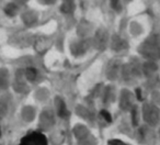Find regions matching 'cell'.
Instances as JSON below:
<instances>
[{"label": "cell", "instance_id": "6da1fadb", "mask_svg": "<svg viewBox=\"0 0 160 145\" xmlns=\"http://www.w3.org/2000/svg\"><path fill=\"white\" fill-rule=\"evenodd\" d=\"M140 55L148 60H155L160 58V38L157 35H152L146 39L138 47Z\"/></svg>", "mask_w": 160, "mask_h": 145}, {"label": "cell", "instance_id": "7a4b0ae2", "mask_svg": "<svg viewBox=\"0 0 160 145\" xmlns=\"http://www.w3.org/2000/svg\"><path fill=\"white\" fill-rule=\"evenodd\" d=\"M142 120L144 124L153 129H157L160 124V109L152 102H145L140 110Z\"/></svg>", "mask_w": 160, "mask_h": 145}, {"label": "cell", "instance_id": "3957f363", "mask_svg": "<svg viewBox=\"0 0 160 145\" xmlns=\"http://www.w3.org/2000/svg\"><path fill=\"white\" fill-rule=\"evenodd\" d=\"M56 127V113L52 110L44 109L38 116V130L44 134H47Z\"/></svg>", "mask_w": 160, "mask_h": 145}, {"label": "cell", "instance_id": "277c9868", "mask_svg": "<svg viewBox=\"0 0 160 145\" xmlns=\"http://www.w3.org/2000/svg\"><path fill=\"white\" fill-rule=\"evenodd\" d=\"M136 141L142 145H153L155 140L157 138V132H155L153 127H150L146 124H140L136 127Z\"/></svg>", "mask_w": 160, "mask_h": 145}, {"label": "cell", "instance_id": "5b68a950", "mask_svg": "<svg viewBox=\"0 0 160 145\" xmlns=\"http://www.w3.org/2000/svg\"><path fill=\"white\" fill-rule=\"evenodd\" d=\"M20 145H48L46 134L42 133L38 130L31 131L23 135L20 140Z\"/></svg>", "mask_w": 160, "mask_h": 145}, {"label": "cell", "instance_id": "8992f818", "mask_svg": "<svg viewBox=\"0 0 160 145\" xmlns=\"http://www.w3.org/2000/svg\"><path fill=\"white\" fill-rule=\"evenodd\" d=\"M11 87L17 94H25L29 90L28 81L23 74V70H18L14 74L13 79H11Z\"/></svg>", "mask_w": 160, "mask_h": 145}, {"label": "cell", "instance_id": "52a82bcc", "mask_svg": "<svg viewBox=\"0 0 160 145\" xmlns=\"http://www.w3.org/2000/svg\"><path fill=\"white\" fill-rule=\"evenodd\" d=\"M36 117H38V111L33 106H23L20 111V119L24 124H31L32 122L35 121Z\"/></svg>", "mask_w": 160, "mask_h": 145}, {"label": "cell", "instance_id": "ba28073f", "mask_svg": "<svg viewBox=\"0 0 160 145\" xmlns=\"http://www.w3.org/2000/svg\"><path fill=\"white\" fill-rule=\"evenodd\" d=\"M48 145H64L66 143V134L62 130H52L46 134Z\"/></svg>", "mask_w": 160, "mask_h": 145}, {"label": "cell", "instance_id": "9c48e42d", "mask_svg": "<svg viewBox=\"0 0 160 145\" xmlns=\"http://www.w3.org/2000/svg\"><path fill=\"white\" fill-rule=\"evenodd\" d=\"M135 107L134 97L128 90H123L120 97V108L123 111H131Z\"/></svg>", "mask_w": 160, "mask_h": 145}, {"label": "cell", "instance_id": "30bf717a", "mask_svg": "<svg viewBox=\"0 0 160 145\" xmlns=\"http://www.w3.org/2000/svg\"><path fill=\"white\" fill-rule=\"evenodd\" d=\"M90 134H91L90 129L87 127V125L82 124V123H78V124H76L75 127H72V136H73L75 142L87 137V136H89Z\"/></svg>", "mask_w": 160, "mask_h": 145}, {"label": "cell", "instance_id": "8fae6325", "mask_svg": "<svg viewBox=\"0 0 160 145\" xmlns=\"http://www.w3.org/2000/svg\"><path fill=\"white\" fill-rule=\"evenodd\" d=\"M11 86V76L7 67H0V91L6 92Z\"/></svg>", "mask_w": 160, "mask_h": 145}, {"label": "cell", "instance_id": "7c38bea8", "mask_svg": "<svg viewBox=\"0 0 160 145\" xmlns=\"http://www.w3.org/2000/svg\"><path fill=\"white\" fill-rule=\"evenodd\" d=\"M11 100H12L11 96L7 91L3 92L0 96V119H2L6 116H8L10 110V106H11Z\"/></svg>", "mask_w": 160, "mask_h": 145}, {"label": "cell", "instance_id": "4fadbf2b", "mask_svg": "<svg viewBox=\"0 0 160 145\" xmlns=\"http://www.w3.org/2000/svg\"><path fill=\"white\" fill-rule=\"evenodd\" d=\"M55 113L56 117L58 118H62V119H66L67 117L69 116V111L67 110L66 107V103L64 102L62 98L59 97H56L55 98Z\"/></svg>", "mask_w": 160, "mask_h": 145}, {"label": "cell", "instance_id": "5bb4252c", "mask_svg": "<svg viewBox=\"0 0 160 145\" xmlns=\"http://www.w3.org/2000/svg\"><path fill=\"white\" fill-rule=\"evenodd\" d=\"M23 74H24V77H25V79H27V81L30 84L38 83V78H40V73H38V70L35 67H27V68L23 70Z\"/></svg>", "mask_w": 160, "mask_h": 145}, {"label": "cell", "instance_id": "9a60e30c", "mask_svg": "<svg viewBox=\"0 0 160 145\" xmlns=\"http://www.w3.org/2000/svg\"><path fill=\"white\" fill-rule=\"evenodd\" d=\"M75 145H99V141H98V138L91 133L89 136H87V137L75 142Z\"/></svg>", "mask_w": 160, "mask_h": 145}, {"label": "cell", "instance_id": "2e32d148", "mask_svg": "<svg viewBox=\"0 0 160 145\" xmlns=\"http://www.w3.org/2000/svg\"><path fill=\"white\" fill-rule=\"evenodd\" d=\"M131 113H132V125L134 127H138L140 125V120H142V116H140V111L138 110V108L134 107L133 109L131 110Z\"/></svg>", "mask_w": 160, "mask_h": 145}, {"label": "cell", "instance_id": "e0dca14e", "mask_svg": "<svg viewBox=\"0 0 160 145\" xmlns=\"http://www.w3.org/2000/svg\"><path fill=\"white\" fill-rule=\"evenodd\" d=\"M3 12L6 13V16L12 18V17L16 16L17 12H18V7H17L16 3H7L6 7L3 8Z\"/></svg>", "mask_w": 160, "mask_h": 145}, {"label": "cell", "instance_id": "ac0fdd59", "mask_svg": "<svg viewBox=\"0 0 160 145\" xmlns=\"http://www.w3.org/2000/svg\"><path fill=\"white\" fill-rule=\"evenodd\" d=\"M107 145H129V144L125 143L122 140H118V138H111V140L108 141Z\"/></svg>", "mask_w": 160, "mask_h": 145}, {"label": "cell", "instance_id": "d6986e66", "mask_svg": "<svg viewBox=\"0 0 160 145\" xmlns=\"http://www.w3.org/2000/svg\"><path fill=\"white\" fill-rule=\"evenodd\" d=\"M100 117H101V118H102L103 120H104L107 123H110V122L112 121V120H111V116H110V113H109L108 111H105V110H102V111H101Z\"/></svg>", "mask_w": 160, "mask_h": 145}, {"label": "cell", "instance_id": "ffe728a7", "mask_svg": "<svg viewBox=\"0 0 160 145\" xmlns=\"http://www.w3.org/2000/svg\"><path fill=\"white\" fill-rule=\"evenodd\" d=\"M156 132H157V138H158V140H159V142H160V124L158 125L157 131H156Z\"/></svg>", "mask_w": 160, "mask_h": 145}, {"label": "cell", "instance_id": "44dd1931", "mask_svg": "<svg viewBox=\"0 0 160 145\" xmlns=\"http://www.w3.org/2000/svg\"><path fill=\"white\" fill-rule=\"evenodd\" d=\"M0 137H1V124H0Z\"/></svg>", "mask_w": 160, "mask_h": 145}, {"label": "cell", "instance_id": "7402d4cb", "mask_svg": "<svg viewBox=\"0 0 160 145\" xmlns=\"http://www.w3.org/2000/svg\"><path fill=\"white\" fill-rule=\"evenodd\" d=\"M18 145H20V144H18Z\"/></svg>", "mask_w": 160, "mask_h": 145}]
</instances>
